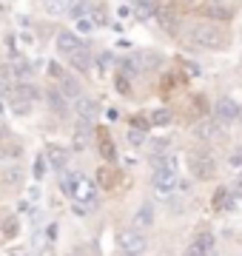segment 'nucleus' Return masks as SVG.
<instances>
[{
  "instance_id": "nucleus-1",
  "label": "nucleus",
  "mask_w": 242,
  "mask_h": 256,
  "mask_svg": "<svg viewBox=\"0 0 242 256\" xmlns=\"http://www.w3.org/2000/svg\"><path fill=\"white\" fill-rule=\"evenodd\" d=\"M60 188L77 208H92L97 202V185L80 171H66L63 180H60Z\"/></svg>"
},
{
  "instance_id": "nucleus-2",
  "label": "nucleus",
  "mask_w": 242,
  "mask_h": 256,
  "mask_svg": "<svg viewBox=\"0 0 242 256\" xmlns=\"http://www.w3.org/2000/svg\"><path fill=\"white\" fill-rule=\"evenodd\" d=\"M191 40H194L196 46H202V48H225V32L220 26H211V23H196V26H191Z\"/></svg>"
},
{
  "instance_id": "nucleus-3",
  "label": "nucleus",
  "mask_w": 242,
  "mask_h": 256,
  "mask_svg": "<svg viewBox=\"0 0 242 256\" xmlns=\"http://www.w3.org/2000/svg\"><path fill=\"white\" fill-rule=\"evenodd\" d=\"M146 236H142V230L137 228H126L117 234V248H120L122 256H142L146 254Z\"/></svg>"
},
{
  "instance_id": "nucleus-4",
  "label": "nucleus",
  "mask_w": 242,
  "mask_h": 256,
  "mask_svg": "<svg viewBox=\"0 0 242 256\" xmlns=\"http://www.w3.org/2000/svg\"><path fill=\"white\" fill-rule=\"evenodd\" d=\"M188 168H191V174L196 180H211V176H216V162L208 151H194V154L188 156Z\"/></svg>"
},
{
  "instance_id": "nucleus-5",
  "label": "nucleus",
  "mask_w": 242,
  "mask_h": 256,
  "mask_svg": "<svg viewBox=\"0 0 242 256\" xmlns=\"http://www.w3.org/2000/svg\"><path fill=\"white\" fill-rule=\"evenodd\" d=\"M151 188L160 200H171L174 191H180V174H154L151 176Z\"/></svg>"
},
{
  "instance_id": "nucleus-6",
  "label": "nucleus",
  "mask_w": 242,
  "mask_h": 256,
  "mask_svg": "<svg viewBox=\"0 0 242 256\" xmlns=\"http://www.w3.org/2000/svg\"><path fill=\"white\" fill-rule=\"evenodd\" d=\"M151 168L154 174H180V156L171 151H157L151 154Z\"/></svg>"
},
{
  "instance_id": "nucleus-7",
  "label": "nucleus",
  "mask_w": 242,
  "mask_h": 256,
  "mask_svg": "<svg viewBox=\"0 0 242 256\" xmlns=\"http://www.w3.org/2000/svg\"><path fill=\"white\" fill-rule=\"evenodd\" d=\"M83 48L86 46H83V40H80L77 32H60V34H57V52H60V54L74 57V54H80Z\"/></svg>"
},
{
  "instance_id": "nucleus-8",
  "label": "nucleus",
  "mask_w": 242,
  "mask_h": 256,
  "mask_svg": "<svg viewBox=\"0 0 242 256\" xmlns=\"http://www.w3.org/2000/svg\"><path fill=\"white\" fill-rule=\"evenodd\" d=\"M214 114L220 122H234V120L240 117V102L234 100V97H220L214 106Z\"/></svg>"
},
{
  "instance_id": "nucleus-9",
  "label": "nucleus",
  "mask_w": 242,
  "mask_h": 256,
  "mask_svg": "<svg viewBox=\"0 0 242 256\" xmlns=\"http://www.w3.org/2000/svg\"><path fill=\"white\" fill-rule=\"evenodd\" d=\"M97 102L92 100V97H83V94H80V97H77L74 100V114H77V120H80V122H88V126H94V117H97Z\"/></svg>"
},
{
  "instance_id": "nucleus-10",
  "label": "nucleus",
  "mask_w": 242,
  "mask_h": 256,
  "mask_svg": "<svg viewBox=\"0 0 242 256\" xmlns=\"http://www.w3.org/2000/svg\"><path fill=\"white\" fill-rule=\"evenodd\" d=\"M211 248H214V236L211 234H200V236H194L186 245V254L182 256H208Z\"/></svg>"
},
{
  "instance_id": "nucleus-11",
  "label": "nucleus",
  "mask_w": 242,
  "mask_h": 256,
  "mask_svg": "<svg viewBox=\"0 0 242 256\" xmlns=\"http://www.w3.org/2000/svg\"><path fill=\"white\" fill-rule=\"evenodd\" d=\"M43 160L48 162V168H54V171H63L66 162H68V151H66L63 146H54V142H52V146L46 148V156H43Z\"/></svg>"
},
{
  "instance_id": "nucleus-12",
  "label": "nucleus",
  "mask_w": 242,
  "mask_h": 256,
  "mask_svg": "<svg viewBox=\"0 0 242 256\" xmlns=\"http://www.w3.org/2000/svg\"><path fill=\"white\" fill-rule=\"evenodd\" d=\"M92 137H94L92 126L77 120V126H74V137H72V148H74V151H86V148H88V140H92Z\"/></svg>"
},
{
  "instance_id": "nucleus-13",
  "label": "nucleus",
  "mask_w": 242,
  "mask_h": 256,
  "mask_svg": "<svg viewBox=\"0 0 242 256\" xmlns=\"http://www.w3.org/2000/svg\"><path fill=\"white\" fill-rule=\"evenodd\" d=\"M154 14H157L160 26L166 28L168 34H177V28H180V14H177V12H174V9H157Z\"/></svg>"
},
{
  "instance_id": "nucleus-14",
  "label": "nucleus",
  "mask_w": 242,
  "mask_h": 256,
  "mask_svg": "<svg viewBox=\"0 0 242 256\" xmlns=\"http://www.w3.org/2000/svg\"><path fill=\"white\" fill-rule=\"evenodd\" d=\"M46 102H48V108L54 111V114L66 117V111H68V100L63 97L60 88H48V92H46Z\"/></svg>"
},
{
  "instance_id": "nucleus-15",
  "label": "nucleus",
  "mask_w": 242,
  "mask_h": 256,
  "mask_svg": "<svg viewBox=\"0 0 242 256\" xmlns=\"http://www.w3.org/2000/svg\"><path fill=\"white\" fill-rule=\"evenodd\" d=\"M154 216H157V214H154V205H151V202H142L140 208L134 210L137 230H140V228H151V225H154Z\"/></svg>"
},
{
  "instance_id": "nucleus-16",
  "label": "nucleus",
  "mask_w": 242,
  "mask_h": 256,
  "mask_svg": "<svg viewBox=\"0 0 242 256\" xmlns=\"http://www.w3.org/2000/svg\"><path fill=\"white\" fill-rule=\"evenodd\" d=\"M88 12H94L92 0H77L74 6H68V18L72 20H86L88 18Z\"/></svg>"
},
{
  "instance_id": "nucleus-17",
  "label": "nucleus",
  "mask_w": 242,
  "mask_h": 256,
  "mask_svg": "<svg viewBox=\"0 0 242 256\" xmlns=\"http://www.w3.org/2000/svg\"><path fill=\"white\" fill-rule=\"evenodd\" d=\"M97 142H100V154L106 156V160H117V151H114L112 140H108L106 131H97Z\"/></svg>"
},
{
  "instance_id": "nucleus-18",
  "label": "nucleus",
  "mask_w": 242,
  "mask_h": 256,
  "mask_svg": "<svg viewBox=\"0 0 242 256\" xmlns=\"http://www.w3.org/2000/svg\"><path fill=\"white\" fill-rule=\"evenodd\" d=\"M68 60H72V66H74V68H80V72H88V68H92V63H88V60H92V54H88V48H83L80 54L68 57Z\"/></svg>"
},
{
  "instance_id": "nucleus-19",
  "label": "nucleus",
  "mask_w": 242,
  "mask_h": 256,
  "mask_svg": "<svg viewBox=\"0 0 242 256\" xmlns=\"http://www.w3.org/2000/svg\"><path fill=\"white\" fill-rule=\"evenodd\" d=\"M171 120H174V114H171V108H157V111H154V114H151V122H154V126H157V128L168 126Z\"/></svg>"
},
{
  "instance_id": "nucleus-20",
  "label": "nucleus",
  "mask_w": 242,
  "mask_h": 256,
  "mask_svg": "<svg viewBox=\"0 0 242 256\" xmlns=\"http://www.w3.org/2000/svg\"><path fill=\"white\" fill-rule=\"evenodd\" d=\"M60 82H63V97H66V100H68V97H74V100L80 97V86H77V80H72V77H63Z\"/></svg>"
},
{
  "instance_id": "nucleus-21",
  "label": "nucleus",
  "mask_w": 242,
  "mask_h": 256,
  "mask_svg": "<svg viewBox=\"0 0 242 256\" xmlns=\"http://www.w3.org/2000/svg\"><path fill=\"white\" fill-rule=\"evenodd\" d=\"M0 180H3V185H20L23 171H20V168H6V171L0 174Z\"/></svg>"
},
{
  "instance_id": "nucleus-22",
  "label": "nucleus",
  "mask_w": 242,
  "mask_h": 256,
  "mask_svg": "<svg viewBox=\"0 0 242 256\" xmlns=\"http://www.w3.org/2000/svg\"><path fill=\"white\" fill-rule=\"evenodd\" d=\"M205 14H208V18H214V20H231L234 18V12H228L225 6H208Z\"/></svg>"
},
{
  "instance_id": "nucleus-23",
  "label": "nucleus",
  "mask_w": 242,
  "mask_h": 256,
  "mask_svg": "<svg viewBox=\"0 0 242 256\" xmlns=\"http://www.w3.org/2000/svg\"><path fill=\"white\" fill-rule=\"evenodd\" d=\"M151 14H154V3H151V0H137V18L148 20Z\"/></svg>"
},
{
  "instance_id": "nucleus-24",
  "label": "nucleus",
  "mask_w": 242,
  "mask_h": 256,
  "mask_svg": "<svg viewBox=\"0 0 242 256\" xmlns=\"http://www.w3.org/2000/svg\"><path fill=\"white\" fill-rule=\"evenodd\" d=\"M146 134H148V131H142V128H128V142L134 148H140L142 142H146Z\"/></svg>"
},
{
  "instance_id": "nucleus-25",
  "label": "nucleus",
  "mask_w": 242,
  "mask_h": 256,
  "mask_svg": "<svg viewBox=\"0 0 242 256\" xmlns=\"http://www.w3.org/2000/svg\"><path fill=\"white\" fill-rule=\"evenodd\" d=\"M12 106H14V114H20V117L32 111V102H28V100H23V97H14V100H12Z\"/></svg>"
},
{
  "instance_id": "nucleus-26",
  "label": "nucleus",
  "mask_w": 242,
  "mask_h": 256,
  "mask_svg": "<svg viewBox=\"0 0 242 256\" xmlns=\"http://www.w3.org/2000/svg\"><path fill=\"white\" fill-rule=\"evenodd\" d=\"M97 174H100V182L106 185V188H112V185H114V176H112V171H108V168H100Z\"/></svg>"
},
{
  "instance_id": "nucleus-27",
  "label": "nucleus",
  "mask_w": 242,
  "mask_h": 256,
  "mask_svg": "<svg viewBox=\"0 0 242 256\" xmlns=\"http://www.w3.org/2000/svg\"><path fill=\"white\" fill-rule=\"evenodd\" d=\"M18 154H20V146H18V142H12V146H6V148L0 146V156H18Z\"/></svg>"
},
{
  "instance_id": "nucleus-28",
  "label": "nucleus",
  "mask_w": 242,
  "mask_h": 256,
  "mask_svg": "<svg viewBox=\"0 0 242 256\" xmlns=\"http://www.w3.org/2000/svg\"><path fill=\"white\" fill-rule=\"evenodd\" d=\"M43 176H46V160L40 156L38 162H34V180H43Z\"/></svg>"
},
{
  "instance_id": "nucleus-29",
  "label": "nucleus",
  "mask_w": 242,
  "mask_h": 256,
  "mask_svg": "<svg viewBox=\"0 0 242 256\" xmlns=\"http://www.w3.org/2000/svg\"><path fill=\"white\" fill-rule=\"evenodd\" d=\"M114 86H117L122 94H128V92H131V88H128V77H126V74H117V82H114Z\"/></svg>"
},
{
  "instance_id": "nucleus-30",
  "label": "nucleus",
  "mask_w": 242,
  "mask_h": 256,
  "mask_svg": "<svg viewBox=\"0 0 242 256\" xmlns=\"http://www.w3.org/2000/svg\"><path fill=\"white\" fill-rule=\"evenodd\" d=\"M92 28H94L92 20H77V32H83V34H86V32H92Z\"/></svg>"
},
{
  "instance_id": "nucleus-31",
  "label": "nucleus",
  "mask_w": 242,
  "mask_h": 256,
  "mask_svg": "<svg viewBox=\"0 0 242 256\" xmlns=\"http://www.w3.org/2000/svg\"><path fill=\"white\" fill-rule=\"evenodd\" d=\"M216 3H225V0H216Z\"/></svg>"
},
{
  "instance_id": "nucleus-32",
  "label": "nucleus",
  "mask_w": 242,
  "mask_h": 256,
  "mask_svg": "<svg viewBox=\"0 0 242 256\" xmlns=\"http://www.w3.org/2000/svg\"><path fill=\"white\" fill-rule=\"evenodd\" d=\"M188 3H194V0H188Z\"/></svg>"
},
{
  "instance_id": "nucleus-33",
  "label": "nucleus",
  "mask_w": 242,
  "mask_h": 256,
  "mask_svg": "<svg viewBox=\"0 0 242 256\" xmlns=\"http://www.w3.org/2000/svg\"><path fill=\"white\" fill-rule=\"evenodd\" d=\"M0 128H3V126H0Z\"/></svg>"
}]
</instances>
